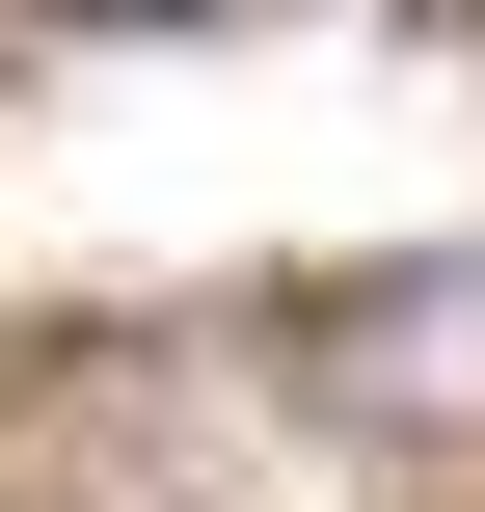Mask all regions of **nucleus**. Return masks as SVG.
I'll return each mask as SVG.
<instances>
[{
	"label": "nucleus",
	"instance_id": "nucleus-1",
	"mask_svg": "<svg viewBox=\"0 0 485 512\" xmlns=\"http://www.w3.org/2000/svg\"><path fill=\"white\" fill-rule=\"evenodd\" d=\"M324 378H351V405H485V243H459V270L324 297Z\"/></svg>",
	"mask_w": 485,
	"mask_h": 512
},
{
	"label": "nucleus",
	"instance_id": "nucleus-2",
	"mask_svg": "<svg viewBox=\"0 0 485 512\" xmlns=\"http://www.w3.org/2000/svg\"><path fill=\"white\" fill-rule=\"evenodd\" d=\"M54 27H216V0H54Z\"/></svg>",
	"mask_w": 485,
	"mask_h": 512
}]
</instances>
